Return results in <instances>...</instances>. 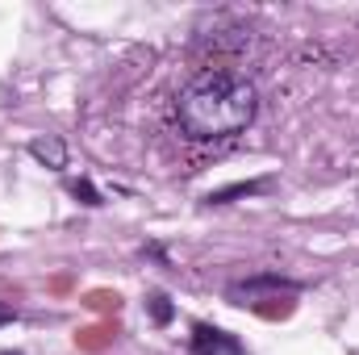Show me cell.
I'll list each match as a JSON object with an SVG mask.
<instances>
[{
	"label": "cell",
	"mask_w": 359,
	"mask_h": 355,
	"mask_svg": "<svg viewBox=\"0 0 359 355\" xmlns=\"http://www.w3.org/2000/svg\"><path fill=\"white\" fill-rule=\"evenodd\" d=\"M255 88L226 72V67H209L201 76H192L176 96V126L184 138L192 142H217V138H234L255 121Z\"/></svg>",
	"instance_id": "1"
},
{
	"label": "cell",
	"mask_w": 359,
	"mask_h": 355,
	"mask_svg": "<svg viewBox=\"0 0 359 355\" xmlns=\"http://www.w3.org/2000/svg\"><path fill=\"white\" fill-rule=\"evenodd\" d=\"M188 347H192V355H247V347H243L234 335H226V330H217V326H205V322L192 326Z\"/></svg>",
	"instance_id": "2"
},
{
	"label": "cell",
	"mask_w": 359,
	"mask_h": 355,
	"mask_svg": "<svg viewBox=\"0 0 359 355\" xmlns=\"http://www.w3.org/2000/svg\"><path fill=\"white\" fill-rule=\"evenodd\" d=\"M29 155H34L42 168H50V172H63V168H67V147H63L59 138H50V134H46V138H34V142H29Z\"/></svg>",
	"instance_id": "3"
},
{
	"label": "cell",
	"mask_w": 359,
	"mask_h": 355,
	"mask_svg": "<svg viewBox=\"0 0 359 355\" xmlns=\"http://www.w3.org/2000/svg\"><path fill=\"white\" fill-rule=\"evenodd\" d=\"M268 188V180H251V184H230V188H222V192H209V205H230L234 196H251V192H264Z\"/></svg>",
	"instance_id": "4"
},
{
	"label": "cell",
	"mask_w": 359,
	"mask_h": 355,
	"mask_svg": "<svg viewBox=\"0 0 359 355\" xmlns=\"http://www.w3.org/2000/svg\"><path fill=\"white\" fill-rule=\"evenodd\" d=\"M147 309H151V318H155V326H168L172 322V301H168V293H151L147 297Z\"/></svg>",
	"instance_id": "5"
},
{
	"label": "cell",
	"mask_w": 359,
	"mask_h": 355,
	"mask_svg": "<svg viewBox=\"0 0 359 355\" xmlns=\"http://www.w3.org/2000/svg\"><path fill=\"white\" fill-rule=\"evenodd\" d=\"M72 196H76L80 205H104V201H100V192L92 188L88 180H72Z\"/></svg>",
	"instance_id": "6"
},
{
	"label": "cell",
	"mask_w": 359,
	"mask_h": 355,
	"mask_svg": "<svg viewBox=\"0 0 359 355\" xmlns=\"http://www.w3.org/2000/svg\"><path fill=\"white\" fill-rule=\"evenodd\" d=\"M13 318H17V309H13V305H4V301H0V326H8V322H13Z\"/></svg>",
	"instance_id": "7"
},
{
	"label": "cell",
	"mask_w": 359,
	"mask_h": 355,
	"mask_svg": "<svg viewBox=\"0 0 359 355\" xmlns=\"http://www.w3.org/2000/svg\"><path fill=\"white\" fill-rule=\"evenodd\" d=\"M0 355H21V351H0Z\"/></svg>",
	"instance_id": "8"
}]
</instances>
